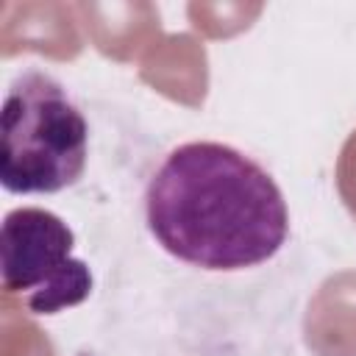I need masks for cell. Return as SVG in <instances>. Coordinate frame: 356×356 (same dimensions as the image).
Listing matches in <instances>:
<instances>
[{"mask_svg":"<svg viewBox=\"0 0 356 356\" xmlns=\"http://www.w3.org/2000/svg\"><path fill=\"white\" fill-rule=\"evenodd\" d=\"M145 222L175 259L200 270L270 261L289 236V209L275 178L222 142L172 147L145 186Z\"/></svg>","mask_w":356,"mask_h":356,"instance_id":"obj_1","label":"cell"},{"mask_svg":"<svg viewBox=\"0 0 356 356\" xmlns=\"http://www.w3.org/2000/svg\"><path fill=\"white\" fill-rule=\"evenodd\" d=\"M75 234L39 206L11 209L0 228V273L11 295H25L31 314H58L92 292V270L72 256Z\"/></svg>","mask_w":356,"mask_h":356,"instance_id":"obj_3","label":"cell"},{"mask_svg":"<svg viewBox=\"0 0 356 356\" xmlns=\"http://www.w3.org/2000/svg\"><path fill=\"white\" fill-rule=\"evenodd\" d=\"M89 156V125L61 81L22 70L0 111V184L14 195H53L72 186Z\"/></svg>","mask_w":356,"mask_h":356,"instance_id":"obj_2","label":"cell"}]
</instances>
